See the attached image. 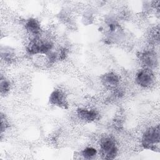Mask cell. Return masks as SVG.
Returning a JSON list of instances; mask_svg holds the SVG:
<instances>
[{
    "mask_svg": "<svg viewBox=\"0 0 160 160\" xmlns=\"http://www.w3.org/2000/svg\"><path fill=\"white\" fill-rule=\"evenodd\" d=\"M100 80L104 86L111 90L118 88L120 84V78L119 75L113 71H109L102 74Z\"/></svg>",
    "mask_w": 160,
    "mask_h": 160,
    "instance_id": "52a82bcc",
    "label": "cell"
},
{
    "mask_svg": "<svg viewBox=\"0 0 160 160\" xmlns=\"http://www.w3.org/2000/svg\"><path fill=\"white\" fill-rule=\"evenodd\" d=\"M135 82L142 88H149L155 82V75L153 70L144 68L139 69L135 75Z\"/></svg>",
    "mask_w": 160,
    "mask_h": 160,
    "instance_id": "277c9868",
    "label": "cell"
},
{
    "mask_svg": "<svg viewBox=\"0 0 160 160\" xmlns=\"http://www.w3.org/2000/svg\"><path fill=\"white\" fill-rule=\"evenodd\" d=\"M49 103L55 107L67 109L69 108V102L65 92L60 89H54L49 94Z\"/></svg>",
    "mask_w": 160,
    "mask_h": 160,
    "instance_id": "5b68a950",
    "label": "cell"
},
{
    "mask_svg": "<svg viewBox=\"0 0 160 160\" xmlns=\"http://www.w3.org/2000/svg\"><path fill=\"white\" fill-rule=\"evenodd\" d=\"M24 28L32 38L41 36L42 28L40 22L33 18H30L25 21Z\"/></svg>",
    "mask_w": 160,
    "mask_h": 160,
    "instance_id": "9c48e42d",
    "label": "cell"
},
{
    "mask_svg": "<svg viewBox=\"0 0 160 160\" xmlns=\"http://www.w3.org/2000/svg\"><path fill=\"white\" fill-rule=\"evenodd\" d=\"M76 114L79 120L86 123L94 122L99 117V113L97 110L88 108H78Z\"/></svg>",
    "mask_w": 160,
    "mask_h": 160,
    "instance_id": "ba28073f",
    "label": "cell"
},
{
    "mask_svg": "<svg viewBox=\"0 0 160 160\" xmlns=\"http://www.w3.org/2000/svg\"><path fill=\"white\" fill-rule=\"evenodd\" d=\"M98 154L97 149L92 146H88L84 148L81 152V155L84 159H92Z\"/></svg>",
    "mask_w": 160,
    "mask_h": 160,
    "instance_id": "30bf717a",
    "label": "cell"
},
{
    "mask_svg": "<svg viewBox=\"0 0 160 160\" xmlns=\"http://www.w3.org/2000/svg\"><path fill=\"white\" fill-rule=\"evenodd\" d=\"M139 58L144 68L153 70L158 66V55L154 50L146 49L141 52Z\"/></svg>",
    "mask_w": 160,
    "mask_h": 160,
    "instance_id": "8992f818",
    "label": "cell"
},
{
    "mask_svg": "<svg viewBox=\"0 0 160 160\" xmlns=\"http://www.w3.org/2000/svg\"><path fill=\"white\" fill-rule=\"evenodd\" d=\"M54 44L49 39L41 38V36L32 37L28 42L26 50L30 56L46 55L53 50Z\"/></svg>",
    "mask_w": 160,
    "mask_h": 160,
    "instance_id": "6da1fadb",
    "label": "cell"
},
{
    "mask_svg": "<svg viewBox=\"0 0 160 160\" xmlns=\"http://www.w3.org/2000/svg\"><path fill=\"white\" fill-rule=\"evenodd\" d=\"M99 152L104 159H114L118 153V146L116 140L111 136L102 137L99 142Z\"/></svg>",
    "mask_w": 160,
    "mask_h": 160,
    "instance_id": "3957f363",
    "label": "cell"
},
{
    "mask_svg": "<svg viewBox=\"0 0 160 160\" xmlns=\"http://www.w3.org/2000/svg\"><path fill=\"white\" fill-rule=\"evenodd\" d=\"M11 84L9 79L1 76L0 80V90L1 94L2 95H5L8 94L11 89Z\"/></svg>",
    "mask_w": 160,
    "mask_h": 160,
    "instance_id": "8fae6325",
    "label": "cell"
},
{
    "mask_svg": "<svg viewBox=\"0 0 160 160\" xmlns=\"http://www.w3.org/2000/svg\"><path fill=\"white\" fill-rule=\"evenodd\" d=\"M1 54L2 58L4 61H8V62L12 61L15 56L14 51L8 47H5L4 49H2L1 48Z\"/></svg>",
    "mask_w": 160,
    "mask_h": 160,
    "instance_id": "7c38bea8",
    "label": "cell"
},
{
    "mask_svg": "<svg viewBox=\"0 0 160 160\" xmlns=\"http://www.w3.org/2000/svg\"><path fill=\"white\" fill-rule=\"evenodd\" d=\"M159 142L160 128L159 124L148 127L142 132L141 144L144 149L154 151H158Z\"/></svg>",
    "mask_w": 160,
    "mask_h": 160,
    "instance_id": "7a4b0ae2",
    "label": "cell"
},
{
    "mask_svg": "<svg viewBox=\"0 0 160 160\" xmlns=\"http://www.w3.org/2000/svg\"><path fill=\"white\" fill-rule=\"evenodd\" d=\"M10 126L9 123L6 116H4L2 113L1 114V134Z\"/></svg>",
    "mask_w": 160,
    "mask_h": 160,
    "instance_id": "4fadbf2b",
    "label": "cell"
}]
</instances>
